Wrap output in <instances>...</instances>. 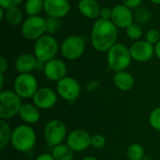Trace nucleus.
<instances>
[{"label":"nucleus","mask_w":160,"mask_h":160,"mask_svg":"<svg viewBox=\"0 0 160 160\" xmlns=\"http://www.w3.org/2000/svg\"><path fill=\"white\" fill-rule=\"evenodd\" d=\"M5 8H3L2 7H0V20H3L4 17H6V12H5Z\"/></svg>","instance_id":"58836bf2"},{"label":"nucleus","mask_w":160,"mask_h":160,"mask_svg":"<svg viewBox=\"0 0 160 160\" xmlns=\"http://www.w3.org/2000/svg\"><path fill=\"white\" fill-rule=\"evenodd\" d=\"M81 160H98V158H96L94 157H85V158H82Z\"/></svg>","instance_id":"a19ab883"},{"label":"nucleus","mask_w":160,"mask_h":160,"mask_svg":"<svg viewBox=\"0 0 160 160\" xmlns=\"http://www.w3.org/2000/svg\"><path fill=\"white\" fill-rule=\"evenodd\" d=\"M150 2H152L153 4H156V5H160V0H149Z\"/></svg>","instance_id":"79ce46f5"},{"label":"nucleus","mask_w":160,"mask_h":160,"mask_svg":"<svg viewBox=\"0 0 160 160\" xmlns=\"http://www.w3.org/2000/svg\"><path fill=\"white\" fill-rule=\"evenodd\" d=\"M127 35L132 40H135V41L139 40L142 36V28L140 25V23L138 22L131 23L127 28Z\"/></svg>","instance_id":"a878e982"},{"label":"nucleus","mask_w":160,"mask_h":160,"mask_svg":"<svg viewBox=\"0 0 160 160\" xmlns=\"http://www.w3.org/2000/svg\"><path fill=\"white\" fill-rule=\"evenodd\" d=\"M155 54L158 56V59H160V41L155 45Z\"/></svg>","instance_id":"4c0bfd02"},{"label":"nucleus","mask_w":160,"mask_h":160,"mask_svg":"<svg viewBox=\"0 0 160 160\" xmlns=\"http://www.w3.org/2000/svg\"><path fill=\"white\" fill-rule=\"evenodd\" d=\"M127 157L129 160H142L144 158V149L140 143H131L128 147Z\"/></svg>","instance_id":"393cba45"},{"label":"nucleus","mask_w":160,"mask_h":160,"mask_svg":"<svg viewBox=\"0 0 160 160\" xmlns=\"http://www.w3.org/2000/svg\"><path fill=\"white\" fill-rule=\"evenodd\" d=\"M80 12L86 18L98 19L101 8L97 0H80L78 3Z\"/></svg>","instance_id":"6ab92c4d"},{"label":"nucleus","mask_w":160,"mask_h":160,"mask_svg":"<svg viewBox=\"0 0 160 160\" xmlns=\"http://www.w3.org/2000/svg\"><path fill=\"white\" fill-rule=\"evenodd\" d=\"M32 98L33 104L39 110H50L57 102V93L51 88L41 87L38 89Z\"/></svg>","instance_id":"ddd939ff"},{"label":"nucleus","mask_w":160,"mask_h":160,"mask_svg":"<svg viewBox=\"0 0 160 160\" xmlns=\"http://www.w3.org/2000/svg\"><path fill=\"white\" fill-rule=\"evenodd\" d=\"M149 124L150 126L160 132V107L154 109L149 114Z\"/></svg>","instance_id":"cd10ccee"},{"label":"nucleus","mask_w":160,"mask_h":160,"mask_svg":"<svg viewBox=\"0 0 160 160\" xmlns=\"http://www.w3.org/2000/svg\"><path fill=\"white\" fill-rule=\"evenodd\" d=\"M131 60L129 48L123 43H116L108 51L107 62L110 70L114 72L126 70L130 66Z\"/></svg>","instance_id":"7ed1b4c3"},{"label":"nucleus","mask_w":160,"mask_h":160,"mask_svg":"<svg viewBox=\"0 0 160 160\" xmlns=\"http://www.w3.org/2000/svg\"><path fill=\"white\" fill-rule=\"evenodd\" d=\"M47 32L46 19L38 16H29L22 22V34L28 40H38Z\"/></svg>","instance_id":"0eeeda50"},{"label":"nucleus","mask_w":160,"mask_h":160,"mask_svg":"<svg viewBox=\"0 0 160 160\" xmlns=\"http://www.w3.org/2000/svg\"><path fill=\"white\" fill-rule=\"evenodd\" d=\"M8 60L4 56H1L0 57V74H4L8 70Z\"/></svg>","instance_id":"f704fd0d"},{"label":"nucleus","mask_w":160,"mask_h":160,"mask_svg":"<svg viewBox=\"0 0 160 160\" xmlns=\"http://www.w3.org/2000/svg\"><path fill=\"white\" fill-rule=\"evenodd\" d=\"M118 27L111 21L98 18L91 31V43L98 52H108L118 38Z\"/></svg>","instance_id":"f257e3e1"},{"label":"nucleus","mask_w":160,"mask_h":160,"mask_svg":"<svg viewBox=\"0 0 160 160\" xmlns=\"http://www.w3.org/2000/svg\"><path fill=\"white\" fill-rule=\"evenodd\" d=\"M43 72L47 79L57 82L63 78L67 77L68 68L64 61L53 58L45 64Z\"/></svg>","instance_id":"2eb2a0df"},{"label":"nucleus","mask_w":160,"mask_h":160,"mask_svg":"<svg viewBox=\"0 0 160 160\" xmlns=\"http://www.w3.org/2000/svg\"><path fill=\"white\" fill-rule=\"evenodd\" d=\"M113 82L116 88L121 91H129L135 85V79L129 72L123 70L115 72L113 76Z\"/></svg>","instance_id":"aec40b11"},{"label":"nucleus","mask_w":160,"mask_h":160,"mask_svg":"<svg viewBox=\"0 0 160 160\" xmlns=\"http://www.w3.org/2000/svg\"><path fill=\"white\" fill-rule=\"evenodd\" d=\"M81 85L77 80L67 76L56 82L57 95L68 102L75 101L81 95Z\"/></svg>","instance_id":"9d476101"},{"label":"nucleus","mask_w":160,"mask_h":160,"mask_svg":"<svg viewBox=\"0 0 160 160\" xmlns=\"http://www.w3.org/2000/svg\"><path fill=\"white\" fill-rule=\"evenodd\" d=\"M22 99L15 91L2 90L0 92V118L8 121L18 115L22 106Z\"/></svg>","instance_id":"20e7f679"},{"label":"nucleus","mask_w":160,"mask_h":160,"mask_svg":"<svg viewBox=\"0 0 160 160\" xmlns=\"http://www.w3.org/2000/svg\"><path fill=\"white\" fill-rule=\"evenodd\" d=\"M12 129L6 120H0V149L4 150L10 143Z\"/></svg>","instance_id":"4be33fe9"},{"label":"nucleus","mask_w":160,"mask_h":160,"mask_svg":"<svg viewBox=\"0 0 160 160\" xmlns=\"http://www.w3.org/2000/svg\"><path fill=\"white\" fill-rule=\"evenodd\" d=\"M134 19L138 23H147L151 19V13L148 9L144 8H138L134 13Z\"/></svg>","instance_id":"bb28decb"},{"label":"nucleus","mask_w":160,"mask_h":160,"mask_svg":"<svg viewBox=\"0 0 160 160\" xmlns=\"http://www.w3.org/2000/svg\"><path fill=\"white\" fill-rule=\"evenodd\" d=\"M111 21L117 27L127 29L131 23L134 22V14L129 8L123 4H118L112 8Z\"/></svg>","instance_id":"4468645a"},{"label":"nucleus","mask_w":160,"mask_h":160,"mask_svg":"<svg viewBox=\"0 0 160 160\" xmlns=\"http://www.w3.org/2000/svg\"><path fill=\"white\" fill-rule=\"evenodd\" d=\"M146 41H148L149 43L151 44H157L158 42L160 41V33L158 30L153 28V29H150L147 34H146Z\"/></svg>","instance_id":"7c9ffc66"},{"label":"nucleus","mask_w":160,"mask_h":160,"mask_svg":"<svg viewBox=\"0 0 160 160\" xmlns=\"http://www.w3.org/2000/svg\"><path fill=\"white\" fill-rule=\"evenodd\" d=\"M85 40L81 36L72 35L68 37L61 44V53L68 60H77L84 52Z\"/></svg>","instance_id":"1a4fd4ad"},{"label":"nucleus","mask_w":160,"mask_h":160,"mask_svg":"<svg viewBox=\"0 0 160 160\" xmlns=\"http://www.w3.org/2000/svg\"><path fill=\"white\" fill-rule=\"evenodd\" d=\"M13 89L22 98H33L38 91V82L36 77L31 73H21L14 81Z\"/></svg>","instance_id":"6e6552de"},{"label":"nucleus","mask_w":160,"mask_h":160,"mask_svg":"<svg viewBox=\"0 0 160 160\" xmlns=\"http://www.w3.org/2000/svg\"><path fill=\"white\" fill-rule=\"evenodd\" d=\"M37 58L34 54L31 53H22L17 57L15 60V69L21 73H31L36 69Z\"/></svg>","instance_id":"a211bd4d"},{"label":"nucleus","mask_w":160,"mask_h":160,"mask_svg":"<svg viewBox=\"0 0 160 160\" xmlns=\"http://www.w3.org/2000/svg\"><path fill=\"white\" fill-rule=\"evenodd\" d=\"M37 142V135L30 125H20L12 129L10 144L21 153H27L33 150Z\"/></svg>","instance_id":"f03ea898"},{"label":"nucleus","mask_w":160,"mask_h":160,"mask_svg":"<svg viewBox=\"0 0 160 160\" xmlns=\"http://www.w3.org/2000/svg\"><path fill=\"white\" fill-rule=\"evenodd\" d=\"M4 87V74H0V90L2 91Z\"/></svg>","instance_id":"ea45409f"},{"label":"nucleus","mask_w":160,"mask_h":160,"mask_svg":"<svg viewBox=\"0 0 160 160\" xmlns=\"http://www.w3.org/2000/svg\"><path fill=\"white\" fill-rule=\"evenodd\" d=\"M23 0H0V7L5 9H8L11 8L18 7L22 3Z\"/></svg>","instance_id":"2f4dec72"},{"label":"nucleus","mask_w":160,"mask_h":160,"mask_svg":"<svg viewBox=\"0 0 160 160\" xmlns=\"http://www.w3.org/2000/svg\"><path fill=\"white\" fill-rule=\"evenodd\" d=\"M112 8L105 7L102 8L100 10V18L104 19V20H111L112 19Z\"/></svg>","instance_id":"72a5a7b5"},{"label":"nucleus","mask_w":160,"mask_h":160,"mask_svg":"<svg viewBox=\"0 0 160 160\" xmlns=\"http://www.w3.org/2000/svg\"><path fill=\"white\" fill-rule=\"evenodd\" d=\"M70 9L68 0H44V11L52 18L60 19L65 17Z\"/></svg>","instance_id":"dca6fc26"},{"label":"nucleus","mask_w":160,"mask_h":160,"mask_svg":"<svg viewBox=\"0 0 160 160\" xmlns=\"http://www.w3.org/2000/svg\"><path fill=\"white\" fill-rule=\"evenodd\" d=\"M6 19L8 23L12 25H18L22 23L23 19L22 11L18 7L6 9Z\"/></svg>","instance_id":"b1692460"},{"label":"nucleus","mask_w":160,"mask_h":160,"mask_svg":"<svg viewBox=\"0 0 160 160\" xmlns=\"http://www.w3.org/2000/svg\"><path fill=\"white\" fill-rule=\"evenodd\" d=\"M35 160H55L53 158V157L52 156V154H41L39 156H38V158Z\"/></svg>","instance_id":"e433bc0d"},{"label":"nucleus","mask_w":160,"mask_h":160,"mask_svg":"<svg viewBox=\"0 0 160 160\" xmlns=\"http://www.w3.org/2000/svg\"><path fill=\"white\" fill-rule=\"evenodd\" d=\"M142 1L143 0H122V4L125 5L126 7L129 8L130 9H132V8H140Z\"/></svg>","instance_id":"473e14b6"},{"label":"nucleus","mask_w":160,"mask_h":160,"mask_svg":"<svg viewBox=\"0 0 160 160\" xmlns=\"http://www.w3.org/2000/svg\"><path fill=\"white\" fill-rule=\"evenodd\" d=\"M2 160H8V159H2Z\"/></svg>","instance_id":"37998d69"},{"label":"nucleus","mask_w":160,"mask_h":160,"mask_svg":"<svg viewBox=\"0 0 160 160\" xmlns=\"http://www.w3.org/2000/svg\"><path fill=\"white\" fill-rule=\"evenodd\" d=\"M98 86H99V83H98V82H96V81H92V82H88V83H87V85H86V89H87V91H94V90H95V89H97Z\"/></svg>","instance_id":"c9c22d12"},{"label":"nucleus","mask_w":160,"mask_h":160,"mask_svg":"<svg viewBox=\"0 0 160 160\" xmlns=\"http://www.w3.org/2000/svg\"><path fill=\"white\" fill-rule=\"evenodd\" d=\"M106 138L101 134H95L91 137V147L94 149H102L106 145Z\"/></svg>","instance_id":"c85d7f7f"},{"label":"nucleus","mask_w":160,"mask_h":160,"mask_svg":"<svg viewBox=\"0 0 160 160\" xmlns=\"http://www.w3.org/2000/svg\"><path fill=\"white\" fill-rule=\"evenodd\" d=\"M44 9V0H26L24 11L29 16H38Z\"/></svg>","instance_id":"5701e85b"},{"label":"nucleus","mask_w":160,"mask_h":160,"mask_svg":"<svg viewBox=\"0 0 160 160\" xmlns=\"http://www.w3.org/2000/svg\"><path fill=\"white\" fill-rule=\"evenodd\" d=\"M74 151L66 143L58 144L52 149V156L55 160H73Z\"/></svg>","instance_id":"412c9836"},{"label":"nucleus","mask_w":160,"mask_h":160,"mask_svg":"<svg viewBox=\"0 0 160 160\" xmlns=\"http://www.w3.org/2000/svg\"><path fill=\"white\" fill-rule=\"evenodd\" d=\"M90 134L84 129L72 130L67 137V144L75 152H82L91 146Z\"/></svg>","instance_id":"9b49d317"},{"label":"nucleus","mask_w":160,"mask_h":160,"mask_svg":"<svg viewBox=\"0 0 160 160\" xmlns=\"http://www.w3.org/2000/svg\"><path fill=\"white\" fill-rule=\"evenodd\" d=\"M46 26H47V33L49 34L54 33L60 27V21L59 19L49 17L48 19H46Z\"/></svg>","instance_id":"c756f323"},{"label":"nucleus","mask_w":160,"mask_h":160,"mask_svg":"<svg viewBox=\"0 0 160 160\" xmlns=\"http://www.w3.org/2000/svg\"><path fill=\"white\" fill-rule=\"evenodd\" d=\"M18 115L21 118V120L24 122L26 125L37 124L40 119L39 109L34 104H30V103L22 104Z\"/></svg>","instance_id":"f3484780"},{"label":"nucleus","mask_w":160,"mask_h":160,"mask_svg":"<svg viewBox=\"0 0 160 160\" xmlns=\"http://www.w3.org/2000/svg\"><path fill=\"white\" fill-rule=\"evenodd\" d=\"M43 137L46 143L52 147L63 143L67 138V127L65 123L59 119L49 121L44 128Z\"/></svg>","instance_id":"423d86ee"},{"label":"nucleus","mask_w":160,"mask_h":160,"mask_svg":"<svg viewBox=\"0 0 160 160\" xmlns=\"http://www.w3.org/2000/svg\"><path fill=\"white\" fill-rule=\"evenodd\" d=\"M133 60L145 63L152 59L155 54V46L146 40H137L129 48Z\"/></svg>","instance_id":"f8f14e48"},{"label":"nucleus","mask_w":160,"mask_h":160,"mask_svg":"<svg viewBox=\"0 0 160 160\" xmlns=\"http://www.w3.org/2000/svg\"><path fill=\"white\" fill-rule=\"evenodd\" d=\"M59 45L57 40L51 35H43L34 45V55L38 60L47 63L57 54Z\"/></svg>","instance_id":"39448f33"}]
</instances>
